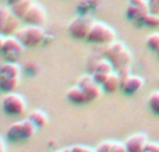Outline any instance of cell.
<instances>
[{
  "instance_id": "1",
  "label": "cell",
  "mask_w": 159,
  "mask_h": 152,
  "mask_svg": "<svg viewBox=\"0 0 159 152\" xmlns=\"http://www.w3.org/2000/svg\"><path fill=\"white\" fill-rule=\"evenodd\" d=\"M36 128L38 127L27 117L25 120H20V122L13 123L6 131V138L13 142L27 141L36 133Z\"/></svg>"
},
{
  "instance_id": "2",
  "label": "cell",
  "mask_w": 159,
  "mask_h": 152,
  "mask_svg": "<svg viewBox=\"0 0 159 152\" xmlns=\"http://www.w3.org/2000/svg\"><path fill=\"white\" fill-rule=\"evenodd\" d=\"M116 32L110 25L102 21H95L87 36V41L96 45H107L115 42Z\"/></svg>"
},
{
  "instance_id": "3",
  "label": "cell",
  "mask_w": 159,
  "mask_h": 152,
  "mask_svg": "<svg viewBox=\"0 0 159 152\" xmlns=\"http://www.w3.org/2000/svg\"><path fill=\"white\" fill-rule=\"evenodd\" d=\"M22 20L13 13L10 6H2L0 8V32L4 36L16 35L20 29Z\"/></svg>"
},
{
  "instance_id": "4",
  "label": "cell",
  "mask_w": 159,
  "mask_h": 152,
  "mask_svg": "<svg viewBox=\"0 0 159 152\" xmlns=\"http://www.w3.org/2000/svg\"><path fill=\"white\" fill-rule=\"evenodd\" d=\"M24 45L20 42V39L16 35L4 36L2 35L0 38V49L7 61H17L21 55L24 53Z\"/></svg>"
},
{
  "instance_id": "5",
  "label": "cell",
  "mask_w": 159,
  "mask_h": 152,
  "mask_svg": "<svg viewBox=\"0 0 159 152\" xmlns=\"http://www.w3.org/2000/svg\"><path fill=\"white\" fill-rule=\"evenodd\" d=\"M16 36L25 47H34L43 41L45 31L38 25H27V27L20 28L16 32Z\"/></svg>"
},
{
  "instance_id": "6",
  "label": "cell",
  "mask_w": 159,
  "mask_h": 152,
  "mask_svg": "<svg viewBox=\"0 0 159 152\" xmlns=\"http://www.w3.org/2000/svg\"><path fill=\"white\" fill-rule=\"evenodd\" d=\"M2 108L10 116H21L27 110V102L21 95L14 94V92H7L2 98Z\"/></svg>"
},
{
  "instance_id": "7",
  "label": "cell",
  "mask_w": 159,
  "mask_h": 152,
  "mask_svg": "<svg viewBox=\"0 0 159 152\" xmlns=\"http://www.w3.org/2000/svg\"><path fill=\"white\" fill-rule=\"evenodd\" d=\"M93 20L89 16H81L74 18L67 27L69 34L75 39H87L88 34H89L91 28L93 25Z\"/></svg>"
},
{
  "instance_id": "8",
  "label": "cell",
  "mask_w": 159,
  "mask_h": 152,
  "mask_svg": "<svg viewBox=\"0 0 159 152\" xmlns=\"http://www.w3.org/2000/svg\"><path fill=\"white\" fill-rule=\"evenodd\" d=\"M78 85L82 88V91L87 95L88 102H92L96 98H99L102 92V85L99 83H96V80L93 78L92 74H85L81 75L78 78Z\"/></svg>"
},
{
  "instance_id": "9",
  "label": "cell",
  "mask_w": 159,
  "mask_h": 152,
  "mask_svg": "<svg viewBox=\"0 0 159 152\" xmlns=\"http://www.w3.org/2000/svg\"><path fill=\"white\" fill-rule=\"evenodd\" d=\"M22 21L27 25H38L43 27L46 24V11L39 3H34L28 13L22 17Z\"/></svg>"
},
{
  "instance_id": "10",
  "label": "cell",
  "mask_w": 159,
  "mask_h": 152,
  "mask_svg": "<svg viewBox=\"0 0 159 152\" xmlns=\"http://www.w3.org/2000/svg\"><path fill=\"white\" fill-rule=\"evenodd\" d=\"M124 144H126L127 152H144L148 144V137L145 133H135L131 134Z\"/></svg>"
},
{
  "instance_id": "11",
  "label": "cell",
  "mask_w": 159,
  "mask_h": 152,
  "mask_svg": "<svg viewBox=\"0 0 159 152\" xmlns=\"http://www.w3.org/2000/svg\"><path fill=\"white\" fill-rule=\"evenodd\" d=\"M144 87V78L140 75H130L123 84H121V91L126 95H134Z\"/></svg>"
},
{
  "instance_id": "12",
  "label": "cell",
  "mask_w": 159,
  "mask_h": 152,
  "mask_svg": "<svg viewBox=\"0 0 159 152\" xmlns=\"http://www.w3.org/2000/svg\"><path fill=\"white\" fill-rule=\"evenodd\" d=\"M66 98H67V101H69V102L74 103V105H84V103L88 102L87 95H85V92L82 91V88L80 85L71 87V88L67 91Z\"/></svg>"
},
{
  "instance_id": "13",
  "label": "cell",
  "mask_w": 159,
  "mask_h": 152,
  "mask_svg": "<svg viewBox=\"0 0 159 152\" xmlns=\"http://www.w3.org/2000/svg\"><path fill=\"white\" fill-rule=\"evenodd\" d=\"M119 88H121V80L117 75V73L113 71L112 74H109L106 81L102 84V89H103L105 92H107V94H113V92H116Z\"/></svg>"
},
{
  "instance_id": "14",
  "label": "cell",
  "mask_w": 159,
  "mask_h": 152,
  "mask_svg": "<svg viewBox=\"0 0 159 152\" xmlns=\"http://www.w3.org/2000/svg\"><path fill=\"white\" fill-rule=\"evenodd\" d=\"M127 47L124 46L121 42H112V43H107L105 45V50H103V55L106 59H109L110 61L113 60V59H116L119 55H120L123 50H126Z\"/></svg>"
},
{
  "instance_id": "15",
  "label": "cell",
  "mask_w": 159,
  "mask_h": 152,
  "mask_svg": "<svg viewBox=\"0 0 159 152\" xmlns=\"http://www.w3.org/2000/svg\"><path fill=\"white\" fill-rule=\"evenodd\" d=\"M0 75L20 78V75H21V67H20V64L17 61H6V63L2 64Z\"/></svg>"
},
{
  "instance_id": "16",
  "label": "cell",
  "mask_w": 159,
  "mask_h": 152,
  "mask_svg": "<svg viewBox=\"0 0 159 152\" xmlns=\"http://www.w3.org/2000/svg\"><path fill=\"white\" fill-rule=\"evenodd\" d=\"M96 152H127L126 144L116 141H103L95 148Z\"/></svg>"
},
{
  "instance_id": "17",
  "label": "cell",
  "mask_w": 159,
  "mask_h": 152,
  "mask_svg": "<svg viewBox=\"0 0 159 152\" xmlns=\"http://www.w3.org/2000/svg\"><path fill=\"white\" fill-rule=\"evenodd\" d=\"M28 119L34 123L38 128H42L49 123V117H48V113L43 110H32L30 114H28Z\"/></svg>"
},
{
  "instance_id": "18",
  "label": "cell",
  "mask_w": 159,
  "mask_h": 152,
  "mask_svg": "<svg viewBox=\"0 0 159 152\" xmlns=\"http://www.w3.org/2000/svg\"><path fill=\"white\" fill-rule=\"evenodd\" d=\"M20 85V78L0 75V88L4 92H14Z\"/></svg>"
},
{
  "instance_id": "19",
  "label": "cell",
  "mask_w": 159,
  "mask_h": 152,
  "mask_svg": "<svg viewBox=\"0 0 159 152\" xmlns=\"http://www.w3.org/2000/svg\"><path fill=\"white\" fill-rule=\"evenodd\" d=\"M112 64H113V67H115V70L120 69V67H124V66H130V64H131V53H130V50L129 49L123 50L117 57L113 59Z\"/></svg>"
},
{
  "instance_id": "20",
  "label": "cell",
  "mask_w": 159,
  "mask_h": 152,
  "mask_svg": "<svg viewBox=\"0 0 159 152\" xmlns=\"http://www.w3.org/2000/svg\"><path fill=\"white\" fill-rule=\"evenodd\" d=\"M34 3H35L34 0H22L21 3H18V4L13 6V7H11V10H13V13L16 14L17 17H20V18L22 20V17H24L25 14L28 13V10L32 7Z\"/></svg>"
},
{
  "instance_id": "21",
  "label": "cell",
  "mask_w": 159,
  "mask_h": 152,
  "mask_svg": "<svg viewBox=\"0 0 159 152\" xmlns=\"http://www.w3.org/2000/svg\"><path fill=\"white\" fill-rule=\"evenodd\" d=\"M147 13H148V11H144L133 4H129V7H127V10H126L127 18L131 20V21H143L144 16H145Z\"/></svg>"
},
{
  "instance_id": "22",
  "label": "cell",
  "mask_w": 159,
  "mask_h": 152,
  "mask_svg": "<svg viewBox=\"0 0 159 152\" xmlns=\"http://www.w3.org/2000/svg\"><path fill=\"white\" fill-rule=\"evenodd\" d=\"M98 71V73H106V74H112L115 71V67H113L112 61L109 59H99L98 63H96V67L93 70V73Z\"/></svg>"
},
{
  "instance_id": "23",
  "label": "cell",
  "mask_w": 159,
  "mask_h": 152,
  "mask_svg": "<svg viewBox=\"0 0 159 152\" xmlns=\"http://www.w3.org/2000/svg\"><path fill=\"white\" fill-rule=\"evenodd\" d=\"M148 106L152 110V113L159 116V91L151 92V95L148 96Z\"/></svg>"
},
{
  "instance_id": "24",
  "label": "cell",
  "mask_w": 159,
  "mask_h": 152,
  "mask_svg": "<svg viewBox=\"0 0 159 152\" xmlns=\"http://www.w3.org/2000/svg\"><path fill=\"white\" fill-rule=\"evenodd\" d=\"M143 24H145L147 27L149 28H155V27H159V16L158 14H154L151 13V11H148V13L144 16L143 18Z\"/></svg>"
},
{
  "instance_id": "25",
  "label": "cell",
  "mask_w": 159,
  "mask_h": 152,
  "mask_svg": "<svg viewBox=\"0 0 159 152\" xmlns=\"http://www.w3.org/2000/svg\"><path fill=\"white\" fill-rule=\"evenodd\" d=\"M147 46L154 52L159 50V32H154L147 38Z\"/></svg>"
},
{
  "instance_id": "26",
  "label": "cell",
  "mask_w": 159,
  "mask_h": 152,
  "mask_svg": "<svg viewBox=\"0 0 159 152\" xmlns=\"http://www.w3.org/2000/svg\"><path fill=\"white\" fill-rule=\"evenodd\" d=\"M116 73H117V75L120 77V80H121V84L124 83V81L127 80V78L131 75V71H130V66H124V67H120V69H117V70H115Z\"/></svg>"
},
{
  "instance_id": "27",
  "label": "cell",
  "mask_w": 159,
  "mask_h": 152,
  "mask_svg": "<svg viewBox=\"0 0 159 152\" xmlns=\"http://www.w3.org/2000/svg\"><path fill=\"white\" fill-rule=\"evenodd\" d=\"M130 4L135 6V7L141 8L144 11H149V4H148V0H130Z\"/></svg>"
},
{
  "instance_id": "28",
  "label": "cell",
  "mask_w": 159,
  "mask_h": 152,
  "mask_svg": "<svg viewBox=\"0 0 159 152\" xmlns=\"http://www.w3.org/2000/svg\"><path fill=\"white\" fill-rule=\"evenodd\" d=\"M92 75H93V78L96 80V83H99L101 85L105 83V81H106V78L109 77V74H106V73H98V71L92 73Z\"/></svg>"
},
{
  "instance_id": "29",
  "label": "cell",
  "mask_w": 159,
  "mask_h": 152,
  "mask_svg": "<svg viewBox=\"0 0 159 152\" xmlns=\"http://www.w3.org/2000/svg\"><path fill=\"white\" fill-rule=\"evenodd\" d=\"M149 11L154 14H159V0H148Z\"/></svg>"
},
{
  "instance_id": "30",
  "label": "cell",
  "mask_w": 159,
  "mask_h": 152,
  "mask_svg": "<svg viewBox=\"0 0 159 152\" xmlns=\"http://www.w3.org/2000/svg\"><path fill=\"white\" fill-rule=\"evenodd\" d=\"M145 151H148V152H159V144L158 142H148V144H147Z\"/></svg>"
},
{
  "instance_id": "31",
  "label": "cell",
  "mask_w": 159,
  "mask_h": 152,
  "mask_svg": "<svg viewBox=\"0 0 159 152\" xmlns=\"http://www.w3.org/2000/svg\"><path fill=\"white\" fill-rule=\"evenodd\" d=\"M88 147L85 145H73L71 147V152H87Z\"/></svg>"
},
{
  "instance_id": "32",
  "label": "cell",
  "mask_w": 159,
  "mask_h": 152,
  "mask_svg": "<svg viewBox=\"0 0 159 152\" xmlns=\"http://www.w3.org/2000/svg\"><path fill=\"white\" fill-rule=\"evenodd\" d=\"M7 2V6H10V7H13V6L18 4V3H21L22 0H6Z\"/></svg>"
},
{
  "instance_id": "33",
  "label": "cell",
  "mask_w": 159,
  "mask_h": 152,
  "mask_svg": "<svg viewBox=\"0 0 159 152\" xmlns=\"http://www.w3.org/2000/svg\"><path fill=\"white\" fill-rule=\"evenodd\" d=\"M0 145H2V152H7V147H6V142H4V140H2V142H0Z\"/></svg>"
},
{
  "instance_id": "34",
  "label": "cell",
  "mask_w": 159,
  "mask_h": 152,
  "mask_svg": "<svg viewBox=\"0 0 159 152\" xmlns=\"http://www.w3.org/2000/svg\"><path fill=\"white\" fill-rule=\"evenodd\" d=\"M56 152H71V147H70V148H61V150H59Z\"/></svg>"
},
{
  "instance_id": "35",
  "label": "cell",
  "mask_w": 159,
  "mask_h": 152,
  "mask_svg": "<svg viewBox=\"0 0 159 152\" xmlns=\"http://www.w3.org/2000/svg\"><path fill=\"white\" fill-rule=\"evenodd\" d=\"M87 152H96V150H95V148H93V150H92V148H88Z\"/></svg>"
},
{
  "instance_id": "36",
  "label": "cell",
  "mask_w": 159,
  "mask_h": 152,
  "mask_svg": "<svg viewBox=\"0 0 159 152\" xmlns=\"http://www.w3.org/2000/svg\"><path fill=\"white\" fill-rule=\"evenodd\" d=\"M157 55H158V59H159V50H158V52H157Z\"/></svg>"
},
{
  "instance_id": "37",
  "label": "cell",
  "mask_w": 159,
  "mask_h": 152,
  "mask_svg": "<svg viewBox=\"0 0 159 152\" xmlns=\"http://www.w3.org/2000/svg\"><path fill=\"white\" fill-rule=\"evenodd\" d=\"M158 16H159V14H158Z\"/></svg>"
}]
</instances>
